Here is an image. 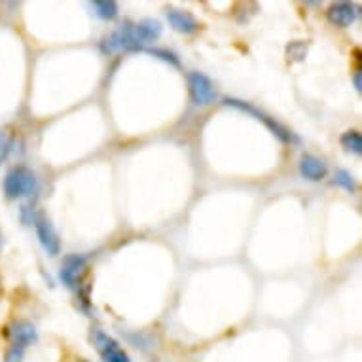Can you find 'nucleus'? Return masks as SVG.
I'll use <instances>...</instances> for the list:
<instances>
[{
    "instance_id": "0eeeda50",
    "label": "nucleus",
    "mask_w": 362,
    "mask_h": 362,
    "mask_svg": "<svg viewBox=\"0 0 362 362\" xmlns=\"http://www.w3.org/2000/svg\"><path fill=\"white\" fill-rule=\"evenodd\" d=\"M33 224H35L36 238H38L40 245L44 247V250H46L49 256L59 255V235H57V232L54 230V226H52V222L48 220V216H44V214H35V216H33Z\"/></svg>"
},
{
    "instance_id": "1a4fd4ad",
    "label": "nucleus",
    "mask_w": 362,
    "mask_h": 362,
    "mask_svg": "<svg viewBox=\"0 0 362 362\" xmlns=\"http://www.w3.org/2000/svg\"><path fill=\"white\" fill-rule=\"evenodd\" d=\"M358 16V6L353 4V2H334L330 4L327 12L328 21L334 25V27H349L353 21Z\"/></svg>"
},
{
    "instance_id": "6e6552de",
    "label": "nucleus",
    "mask_w": 362,
    "mask_h": 362,
    "mask_svg": "<svg viewBox=\"0 0 362 362\" xmlns=\"http://www.w3.org/2000/svg\"><path fill=\"white\" fill-rule=\"evenodd\" d=\"M6 338L10 339V345L27 349L29 345L36 344L38 332L33 322L29 321H13L6 327Z\"/></svg>"
},
{
    "instance_id": "f03ea898",
    "label": "nucleus",
    "mask_w": 362,
    "mask_h": 362,
    "mask_svg": "<svg viewBox=\"0 0 362 362\" xmlns=\"http://www.w3.org/2000/svg\"><path fill=\"white\" fill-rule=\"evenodd\" d=\"M224 105L226 107L235 108V110H239V112L249 114V116L256 118L258 122H262V124L266 125L267 129L274 133L275 137L279 139L281 143H285V144L300 143V139L296 137V133H292L288 127H285V125L281 124V122H277L274 116H269V114H266L264 110H260V108H256L255 105H250V103H247V101H241V99H233V97H228V99H224Z\"/></svg>"
},
{
    "instance_id": "9d476101",
    "label": "nucleus",
    "mask_w": 362,
    "mask_h": 362,
    "mask_svg": "<svg viewBox=\"0 0 362 362\" xmlns=\"http://www.w3.org/2000/svg\"><path fill=\"white\" fill-rule=\"evenodd\" d=\"M167 21L173 29L182 35H192L199 29V21L190 12L178 10V8H167Z\"/></svg>"
},
{
    "instance_id": "6ab92c4d",
    "label": "nucleus",
    "mask_w": 362,
    "mask_h": 362,
    "mask_svg": "<svg viewBox=\"0 0 362 362\" xmlns=\"http://www.w3.org/2000/svg\"><path fill=\"white\" fill-rule=\"evenodd\" d=\"M353 83H355V89H356V91H361V89H362V82H361V71H356L355 74H353Z\"/></svg>"
},
{
    "instance_id": "aec40b11",
    "label": "nucleus",
    "mask_w": 362,
    "mask_h": 362,
    "mask_svg": "<svg viewBox=\"0 0 362 362\" xmlns=\"http://www.w3.org/2000/svg\"><path fill=\"white\" fill-rule=\"evenodd\" d=\"M78 362H89V361H78Z\"/></svg>"
},
{
    "instance_id": "f8f14e48",
    "label": "nucleus",
    "mask_w": 362,
    "mask_h": 362,
    "mask_svg": "<svg viewBox=\"0 0 362 362\" xmlns=\"http://www.w3.org/2000/svg\"><path fill=\"white\" fill-rule=\"evenodd\" d=\"M91 8L95 10L97 18L105 19V21H112L119 13L118 2H114V0H95V2H91Z\"/></svg>"
},
{
    "instance_id": "f257e3e1",
    "label": "nucleus",
    "mask_w": 362,
    "mask_h": 362,
    "mask_svg": "<svg viewBox=\"0 0 362 362\" xmlns=\"http://www.w3.org/2000/svg\"><path fill=\"white\" fill-rule=\"evenodd\" d=\"M160 21L143 19V21H125L122 27L105 36L101 40L103 54H116V52H141L146 44H152L161 36Z\"/></svg>"
},
{
    "instance_id": "ddd939ff",
    "label": "nucleus",
    "mask_w": 362,
    "mask_h": 362,
    "mask_svg": "<svg viewBox=\"0 0 362 362\" xmlns=\"http://www.w3.org/2000/svg\"><path fill=\"white\" fill-rule=\"evenodd\" d=\"M339 143H341V146H344L347 152H351V154H362V137L358 131H345L344 135H341V139H339Z\"/></svg>"
},
{
    "instance_id": "20e7f679",
    "label": "nucleus",
    "mask_w": 362,
    "mask_h": 362,
    "mask_svg": "<svg viewBox=\"0 0 362 362\" xmlns=\"http://www.w3.org/2000/svg\"><path fill=\"white\" fill-rule=\"evenodd\" d=\"M188 88H190V99L196 107H209L216 101V88L213 80L203 72H188Z\"/></svg>"
},
{
    "instance_id": "39448f33",
    "label": "nucleus",
    "mask_w": 362,
    "mask_h": 362,
    "mask_svg": "<svg viewBox=\"0 0 362 362\" xmlns=\"http://www.w3.org/2000/svg\"><path fill=\"white\" fill-rule=\"evenodd\" d=\"M91 341L95 345L97 353L101 355L103 362H131L129 355L125 353L124 347L101 328L91 330Z\"/></svg>"
},
{
    "instance_id": "7ed1b4c3",
    "label": "nucleus",
    "mask_w": 362,
    "mask_h": 362,
    "mask_svg": "<svg viewBox=\"0 0 362 362\" xmlns=\"http://www.w3.org/2000/svg\"><path fill=\"white\" fill-rule=\"evenodd\" d=\"M38 190V178L35 171L25 165H16L4 177V194L8 199L30 197Z\"/></svg>"
},
{
    "instance_id": "2eb2a0df",
    "label": "nucleus",
    "mask_w": 362,
    "mask_h": 362,
    "mask_svg": "<svg viewBox=\"0 0 362 362\" xmlns=\"http://www.w3.org/2000/svg\"><path fill=\"white\" fill-rule=\"evenodd\" d=\"M305 52H308V44L296 40L292 42L291 46L286 48V55H288V61H300L305 57Z\"/></svg>"
},
{
    "instance_id": "4468645a",
    "label": "nucleus",
    "mask_w": 362,
    "mask_h": 362,
    "mask_svg": "<svg viewBox=\"0 0 362 362\" xmlns=\"http://www.w3.org/2000/svg\"><path fill=\"white\" fill-rule=\"evenodd\" d=\"M334 185L339 186V188H344L345 192H349V194H355L356 192V182L353 175L349 171H345V169H338V171L334 173Z\"/></svg>"
},
{
    "instance_id": "dca6fc26",
    "label": "nucleus",
    "mask_w": 362,
    "mask_h": 362,
    "mask_svg": "<svg viewBox=\"0 0 362 362\" xmlns=\"http://www.w3.org/2000/svg\"><path fill=\"white\" fill-rule=\"evenodd\" d=\"M148 54H152L154 57H158V59L165 61V63H169V65L180 66V61H178L177 54H173V52H169V49L154 48V49H148Z\"/></svg>"
},
{
    "instance_id": "f3484780",
    "label": "nucleus",
    "mask_w": 362,
    "mask_h": 362,
    "mask_svg": "<svg viewBox=\"0 0 362 362\" xmlns=\"http://www.w3.org/2000/svg\"><path fill=\"white\" fill-rule=\"evenodd\" d=\"M10 150H12V137L4 129H0V165L6 161Z\"/></svg>"
},
{
    "instance_id": "423d86ee",
    "label": "nucleus",
    "mask_w": 362,
    "mask_h": 362,
    "mask_svg": "<svg viewBox=\"0 0 362 362\" xmlns=\"http://www.w3.org/2000/svg\"><path fill=\"white\" fill-rule=\"evenodd\" d=\"M86 267H88V258L82 255H69L63 258L61 264L59 277L69 288L72 291H80L82 286L83 275H86Z\"/></svg>"
},
{
    "instance_id": "a211bd4d",
    "label": "nucleus",
    "mask_w": 362,
    "mask_h": 362,
    "mask_svg": "<svg viewBox=\"0 0 362 362\" xmlns=\"http://www.w3.org/2000/svg\"><path fill=\"white\" fill-rule=\"evenodd\" d=\"M25 349L21 347H16V345H10L4 355V362H23Z\"/></svg>"
},
{
    "instance_id": "9b49d317",
    "label": "nucleus",
    "mask_w": 362,
    "mask_h": 362,
    "mask_svg": "<svg viewBox=\"0 0 362 362\" xmlns=\"http://www.w3.org/2000/svg\"><path fill=\"white\" fill-rule=\"evenodd\" d=\"M328 167L327 163L317 158L313 154H303L300 158V175H302L305 180H311V182H319L322 178H327Z\"/></svg>"
}]
</instances>
